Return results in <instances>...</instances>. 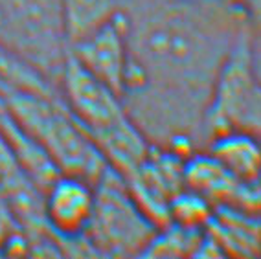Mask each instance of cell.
Segmentation results:
<instances>
[{"mask_svg":"<svg viewBox=\"0 0 261 259\" xmlns=\"http://www.w3.org/2000/svg\"><path fill=\"white\" fill-rule=\"evenodd\" d=\"M94 206V184L85 178L61 173L44 191V215L57 237L85 236Z\"/></svg>","mask_w":261,"mask_h":259,"instance_id":"obj_9","label":"cell"},{"mask_svg":"<svg viewBox=\"0 0 261 259\" xmlns=\"http://www.w3.org/2000/svg\"><path fill=\"white\" fill-rule=\"evenodd\" d=\"M223 2L241 10L243 13H247L254 20H257V17H259V0H223Z\"/></svg>","mask_w":261,"mask_h":259,"instance_id":"obj_19","label":"cell"},{"mask_svg":"<svg viewBox=\"0 0 261 259\" xmlns=\"http://www.w3.org/2000/svg\"><path fill=\"white\" fill-rule=\"evenodd\" d=\"M57 92L90 136L127 118L121 96L66 54Z\"/></svg>","mask_w":261,"mask_h":259,"instance_id":"obj_5","label":"cell"},{"mask_svg":"<svg viewBox=\"0 0 261 259\" xmlns=\"http://www.w3.org/2000/svg\"><path fill=\"white\" fill-rule=\"evenodd\" d=\"M259 35L257 20H245L224 57L204 116V147L208 140L228 131L259 135Z\"/></svg>","mask_w":261,"mask_h":259,"instance_id":"obj_3","label":"cell"},{"mask_svg":"<svg viewBox=\"0 0 261 259\" xmlns=\"http://www.w3.org/2000/svg\"><path fill=\"white\" fill-rule=\"evenodd\" d=\"M206 234L215 239L224 255L256 257L259 254V213H250L233 206H215Z\"/></svg>","mask_w":261,"mask_h":259,"instance_id":"obj_10","label":"cell"},{"mask_svg":"<svg viewBox=\"0 0 261 259\" xmlns=\"http://www.w3.org/2000/svg\"><path fill=\"white\" fill-rule=\"evenodd\" d=\"M184 158L171 149L153 145L140 166L123 176L133 199L154 226H166L169 202L184 188Z\"/></svg>","mask_w":261,"mask_h":259,"instance_id":"obj_6","label":"cell"},{"mask_svg":"<svg viewBox=\"0 0 261 259\" xmlns=\"http://www.w3.org/2000/svg\"><path fill=\"white\" fill-rule=\"evenodd\" d=\"M0 97L2 109L37 140L61 173L96 184L109 164L59 92L8 90Z\"/></svg>","mask_w":261,"mask_h":259,"instance_id":"obj_2","label":"cell"},{"mask_svg":"<svg viewBox=\"0 0 261 259\" xmlns=\"http://www.w3.org/2000/svg\"><path fill=\"white\" fill-rule=\"evenodd\" d=\"M120 11L129 44L127 114L153 145L195 153L204 147L217 72L250 17L223 0H129Z\"/></svg>","mask_w":261,"mask_h":259,"instance_id":"obj_1","label":"cell"},{"mask_svg":"<svg viewBox=\"0 0 261 259\" xmlns=\"http://www.w3.org/2000/svg\"><path fill=\"white\" fill-rule=\"evenodd\" d=\"M204 228H191L168 222L154 231L140 257H195Z\"/></svg>","mask_w":261,"mask_h":259,"instance_id":"obj_15","label":"cell"},{"mask_svg":"<svg viewBox=\"0 0 261 259\" xmlns=\"http://www.w3.org/2000/svg\"><path fill=\"white\" fill-rule=\"evenodd\" d=\"M19 231H22L19 221L15 217L13 210H11L10 202L6 199L2 191H0V255H4L6 245L10 243L13 236H17Z\"/></svg>","mask_w":261,"mask_h":259,"instance_id":"obj_18","label":"cell"},{"mask_svg":"<svg viewBox=\"0 0 261 259\" xmlns=\"http://www.w3.org/2000/svg\"><path fill=\"white\" fill-rule=\"evenodd\" d=\"M159 228L133 199L123 176L111 166L94 184V206L85 237L98 255L133 257L144 248Z\"/></svg>","mask_w":261,"mask_h":259,"instance_id":"obj_4","label":"cell"},{"mask_svg":"<svg viewBox=\"0 0 261 259\" xmlns=\"http://www.w3.org/2000/svg\"><path fill=\"white\" fill-rule=\"evenodd\" d=\"M120 10L116 0H61V19L66 46L81 41L114 17Z\"/></svg>","mask_w":261,"mask_h":259,"instance_id":"obj_14","label":"cell"},{"mask_svg":"<svg viewBox=\"0 0 261 259\" xmlns=\"http://www.w3.org/2000/svg\"><path fill=\"white\" fill-rule=\"evenodd\" d=\"M116 2H118V6H120V8H121V6H123V4H127V2H129V0H116Z\"/></svg>","mask_w":261,"mask_h":259,"instance_id":"obj_20","label":"cell"},{"mask_svg":"<svg viewBox=\"0 0 261 259\" xmlns=\"http://www.w3.org/2000/svg\"><path fill=\"white\" fill-rule=\"evenodd\" d=\"M92 140L109 166L116 169L121 176H127L135 171L147 158L153 147L147 136L129 116L92 135Z\"/></svg>","mask_w":261,"mask_h":259,"instance_id":"obj_11","label":"cell"},{"mask_svg":"<svg viewBox=\"0 0 261 259\" xmlns=\"http://www.w3.org/2000/svg\"><path fill=\"white\" fill-rule=\"evenodd\" d=\"M68 56L121 96L129 70V44L123 13L118 10L107 24L70 44Z\"/></svg>","mask_w":261,"mask_h":259,"instance_id":"obj_7","label":"cell"},{"mask_svg":"<svg viewBox=\"0 0 261 259\" xmlns=\"http://www.w3.org/2000/svg\"><path fill=\"white\" fill-rule=\"evenodd\" d=\"M0 109H2V97H0Z\"/></svg>","mask_w":261,"mask_h":259,"instance_id":"obj_21","label":"cell"},{"mask_svg":"<svg viewBox=\"0 0 261 259\" xmlns=\"http://www.w3.org/2000/svg\"><path fill=\"white\" fill-rule=\"evenodd\" d=\"M0 135L4 136L6 144L11 149L15 160L19 162L24 173L42 191H46L48 186L61 175L59 167L37 140L28 135L4 109H0Z\"/></svg>","mask_w":261,"mask_h":259,"instance_id":"obj_12","label":"cell"},{"mask_svg":"<svg viewBox=\"0 0 261 259\" xmlns=\"http://www.w3.org/2000/svg\"><path fill=\"white\" fill-rule=\"evenodd\" d=\"M184 188L204 197L214 208L233 206L245 212L259 213V182L239 180L206 149L184 158Z\"/></svg>","mask_w":261,"mask_h":259,"instance_id":"obj_8","label":"cell"},{"mask_svg":"<svg viewBox=\"0 0 261 259\" xmlns=\"http://www.w3.org/2000/svg\"><path fill=\"white\" fill-rule=\"evenodd\" d=\"M206 151L217 158L230 173L245 182H259L261 151L257 135L228 131L208 140Z\"/></svg>","mask_w":261,"mask_h":259,"instance_id":"obj_13","label":"cell"},{"mask_svg":"<svg viewBox=\"0 0 261 259\" xmlns=\"http://www.w3.org/2000/svg\"><path fill=\"white\" fill-rule=\"evenodd\" d=\"M214 206L195 191L182 188L169 202V219L191 228H204L210 221Z\"/></svg>","mask_w":261,"mask_h":259,"instance_id":"obj_17","label":"cell"},{"mask_svg":"<svg viewBox=\"0 0 261 259\" xmlns=\"http://www.w3.org/2000/svg\"><path fill=\"white\" fill-rule=\"evenodd\" d=\"M8 90L57 92V88L44 75L0 44V96Z\"/></svg>","mask_w":261,"mask_h":259,"instance_id":"obj_16","label":"cell"}]
</instances>
